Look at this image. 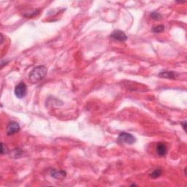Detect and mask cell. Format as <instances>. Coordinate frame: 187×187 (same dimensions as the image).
<instances>
[{
    "label": "cell",
    "mask_w": 187,
    "mask_h": 187,
    "mask_svg": "<svg viewBox=\"0 0 187 187\" xmlns=\"http://www.w3.org/2000/svg\"><path fill=\"white\" fill-rule=\"evenodd\" d=\"M162 173V170L161 169H157L150 174V177L152 178H157L161 176Z\"/></svg>",
    "instance_id": "cell-9"
},
{
    "label": "cell",
    "mask_w": 187,
    "mask_h": 187,
    "mask_svg": "<svg viewBox=\"0 0 187 187\" xmlns=\"http://www.w3.org/2000/svg\"><path fill=\"white\" fill-rule=\"evenodd\" d=\"M181 125H182L183 126V128H184V131L185 132H186V121H184V122H181Z\"/></svg>",
    "instance_id": "cell-13"
},
{
    "label": "cell",
    "mask_w": 187,
    "mask_h": 187,
    "mask_svg": "<svg viewBox=\"0 0 187 187\" xmlns=\"http://www.w3.org/2000/svg\"><path fill=\"white\" fill-rule=\"evenodd\" d=\"M15 95L18 99H22L26 97V93H27V86L24 82H21L15 86L14 90Z\"/></svg>",
    "instance_id": "cell-3"
},
{
    "label": "cell",
    "mask_w": 187,
    "mask_h": 187,
    "mask_svg": "<svg viewBox=\"0 0 187 187\" xmlns=\"http://www.w3.org/2000/svg\"><path fill=\"white\" fill-rule=\"evenodd\" d=\"M67 173L63 170H56V169H52L51 171V175L53 178L56 179H62L66 177Z\"/></svg>",
    "instance_id": "cell-7"
},
{
    "label": "cell",
    "mask_w": 187,
    "mask_h": 187,
    "mask_svg": "<svg viewBox=\"0 0 187 187\" xmlns=\"http://www.w3.org/2000/svg\"><path fill=\"white\" fill-rule=\"evenodd\" d=\"M20 125L15 121H10L7 127V135H13L15 133L18 132L20 131Z\"/></svg>",
    "instance_id": "cell-5"
},
{
    "label": "cell",
    "mask_w": 187,
    "mask_h": 187,
    "mask_svg": "<svg viewBox=\"0 0 187 187\" xmlns=\"http://www.w3.org/2000/svg\"><path fill=\"white\" fill-rule=\"evenodd\" d=\"M1 146H2V149H1V154H2V155H4V154L8 153V150H7L6 146L4 145L3 142H2Z\"/></svg>",
    "instance_id": "cell-12"
},
{
    "label": "cell",
    "mask_w": 187,
    "mask_h": 187,
    "mask_svg": "<svg viewBox=\"0 0 187 187\" xmlns=\"http://www.w3.org/2000/svg\"><path fill=\"white\" fill-rule=\"evenodd\" d=\"M151 18L152 19H154V20L158 21V20H161L162 16V15L158 12H153L152 13H151Z\"/></svg>",
    "instance_id": "cell-11"
},
{
    "label": "cell",
    "mask_w": 187,
    "mask_h": 187,
    "mask_svg": "<svg viewBox=\"0 0 187 187\" xmlns=\"http://www.w3.org/2000/svg\"><path fill=\"white\" fill-rule=\"evenodd\" d=\"M47 72V67L44 66V65H40V66L34 67L31 71L29 74V78L31 82L35 84V83H38L45 78Z\"/></svg>",
    "instance_id": "cell-1"
},
{
    "label": "cell",
    "mask_w": 187,
    "mask_h": 187,
    "mask_svg": "<svg viewBox=\"0 0 187 187\" xmlns=\"http://www.w3.org/2000/svg\"><path fill=\"white\" fill-rule=\"evenodd\" d=\"M110 38L113 40H114V41H119V42H125L126 40H127V39H128L126 34L121 30L114 31V32L110 35Z\"/></svg>",
    "instance_id": "cell-4"
},
{
    "label": "cell",
    "mask_w": 187,
    "mask_h": 187,
    "mask_svg": "<svg viewBox=\"0 0 187 187\" xmlns=\"http://www.w3.org/2000/svg\"><path fill=\"white\" fill-rule=\"evenodd\" d=\"M156 151L160 157H165L167 153V147L166 144L163 143V142H159L157 145Z\"/></svg>",
    "instance_id": "cell-6"
},
{
    "label": "cell",
    "mask_w": 187,
    "mask_h": 187,
    "mask_svg": "<svg viewBox=\"0 0 187 187\" xmlns=\"http://www.w3.org/2000/svg\"><path fill=\"white\" fill-rule=\"evenodd\" d=\"M1 37H2V40H1V44L2 43V42H4V37H3V34H1Z\"/></svg>",
    "instance_id": "cell-14"
},
{
    "label": "cell",
    "mask_w": 187,
    "mask_h": 187,
    "mask_svg": "<svg viewBox=\"0 0 187 187\" xmlns=\"http://www.w3.org/2000/svg\"><path fill=\"white\" fill-rule=\"evenodd\" d=\"M118 141L121 143H127L132 145L136 141V139L132 134L127 132H121L118 138Z\"/></svg>",
    "instance_id": "cell-2"
},
{
    "label": "cell",
    "mask_w": 187,
    "mask_h": 187,
    "mask_svg": "<svg viewBox=\"0 0 187 187\" xmlns=\"http://www.w3.org/2000/svg\"><path fill=\"white\" fill-rule=\"evenodd\" d=\"M165 30V26L163 25H159V26H155L152 29V32L154 33H160V32H162Z\"/></svg>",
    "instance_id": "cell-10"
},
{
    "label": "cell",
    "mask_w": 187,
    "mask_h": 187,
    "mask_svg": "<svg viewBox=\"0 0 187 187\" xmlns=\"http://www.w3.org/2000/svg\"><path fill=\"white\" fill-rule=\"evenodd\" d=\"M177 74L173 71H165V72H162L159 74L160 78H167V79H175L176 77Z\"/></svg>",
    "instance_id": "cell-8"
}]
</instances>
